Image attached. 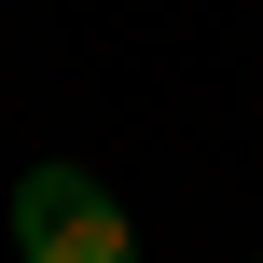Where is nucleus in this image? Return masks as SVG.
<instances>
[{
  "label": "nucleus",
  "mask_w": 263,
  "mask_h": 263,
  "mask_svg": "<svg viewBox=\"0 0 263 263\" xmlns=\"http://www.w3.org/2000/svg\"><path fill=\"white\" fill-rule=\"evenodd\" d=\"M0 222H14V263H139L125 208L97 194V166H28Z\"/></svg>",
  "instance_id": "f257e3e1"
}]
</instances>
